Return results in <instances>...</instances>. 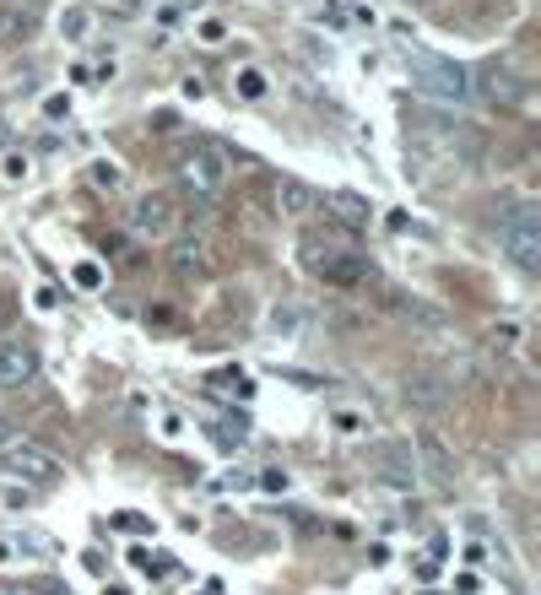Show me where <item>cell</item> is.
<instances>
[{
    "mask_svg": "<svg viewBox=\"0 0 541 595\" xmlns=\"http://www.w3.org/2000/svg\"><path fill=\"white\" fill-rule=\"evenodd\" d=\"M412 82L428 92V98H439V103H466L471 92V71L466 65H455V60H444V55H417L412 60Z\"/></svg>",
    "mask_w": 541,
    "mask_h": 595,
    "instance_id": "obj_4",
    "label": "cell"
},
{
    "mask_svg": "<svg viewBox=\"0 0 541 595\" xmlns=\"http://www.w3.org/2000/svg\"><path fill=\"white\" fill-rule=\"evenodd\" d=\"M38 28V11L33 6H17V0H0V49L22 44V38H33Z\"/></svg>",
    "mask_w": 541,
    "mask_h": 595,
    "instance_id": "obj_11",
    "label": "cell"
},
{
    "mask_svg": "<svg viewBox=\"0 0 541 595\" xmlns=\"http://www.w3.org/2000/svg\"><path fill=\"white\" fill-rule=\"evenodd\" d=\"M174 271H179V276H206V271H211V244H206L201 233L174 238Z\"/></svg>",
    "mask_w": 541,
    "mask_h": 595,
    "instance_id": "obj_12",
    "label": "cell"
},
{
    "mask_svg": "<svg viewBox=\"0 0 541 595\" xmlns=\"http://www.w3.org/2000/svg\"><path fill=\"white\" fill-rule=\"evenodd\" d=\"M406 395H412V401H444V390H439V379H428V374H412L406 379Z\"/></svg>",
    "mask_w": 541,
    "mask_h": 595,
    "instance_id": "obj_20",
    "label": "cell"
},
{
    "mask_svg": "<svg viewBox=\"0 0 541 595\" xmlns=\"http://www.w3.org/2000/svg\"><path fill=\"white\" fill-rule=\"evenodd\" d=\"M428 595H433V590H428Z\"/></svg>",
    "mask_w": 541,
    "mask_h": 595,
    "instance_id": "obj_37",
    "label": "cell"
},
{
    "mask_svg": "<svg viewBox=\"0 0 541 595\" xmlns=\"http://www.w3.org/2000/svg\"><path fill=\"white\" fill-rule=\"evenodd\" d=\"M303 266H309V276H320L325 287H363L368 282V255L347 228H331V233L309 228L303 233Z\"/></svg>",
    "mask_w": 541,
    "mask_h": 595,
    "instance_id": "obj_1",
    "label": "cell"
},
{
    "mask_svg": "<svg viewBox=\"0 0 541 595\" xmlns=\"http://www.w3.org/2000/svg\"><path fill=\"white\" fill-rule=\"evenodd\" d=\"M498 249H504L525 276L541 271V211L531 201H520L504 222H498Z\"/></svg>",
    "mask_w": 541,
    "mask_h": 595,
    "instance_id": "obj_3",
    "label": "cell"
},
{
    "mask_svg": "<svg viewBox=\"0 0 541 595\" xmlns=\"http://www.w3.org/2000/svg\"><path fill=\"white\" fill-rule=\"evenodd\" d=\"M195 0H163V11H157V22H163V28H174V22L184 17V11H190Z\"/></svg>",
    "mask_w": 541,
    "mask_h": 595,
    "instance_id": "obj_25",
    "label": "cell"
},
{
    "mask_svg": "<svg viewBox=\"0 0 541 595\" xmlns=\"http://www.w3.org/2000/svg\"><path fill=\"white\" fill-rule=\"evenodd\" d=\"M87 179L98 184V190H120V184H125V168L114 163V157H92V163H87Z\"/></svg>",
    "mask_w": 541,
    "mask_h": 595,
    "instance_id": "obj_16",
    "label": "cell"
},
{
    "mask_svg": "<svg viewBox=\"0 0 541 595\" xmlns=\"http://www.w3.org/2000/svg\"><path fill=\"white\" fill-rule=\"evenodd\" d=\"M174 179L190 190V201H211V195H222V184H228V152L217 147V141H184L174 152Z\"/></svg>",
    "mask_w": 541,
    "mask_h": 595,
    "instance_id": "obj_2",
    "label": "cell"
},
{
    "mask_svg": "<svg viewBox=\"0 0 541 595\" xmlns=\"http://www.w3.org/2000/svg\"><path fill=\"white\" fill-rule=\"evenodd\" d=\"M336 433H347V439H352V433H363V417L358 412H336Z\"/></svg>",
    "mask_w": 541,
    "mask_h": 595,
    "instance_id": "obj_28",
    "label": "cell"
},
{
    "mask_svg": "<svg viewBox=\"0 0 541 595\" xmlns=\"http://www.w3.org/2000/svg\"><path fill=\"white\" fill-rule=\"evenodd\" d=\"M336 206H347V222H363L368 211H374L368 201H358V195H336Z\"/></svg>",
    "mask_w": 541,
    "mask_h": 595,
    "instance_id": "obj_26",
    "label": "cell"
},
{
    "mask_svg": "<svg viewBox=\"0 0 541 595\" xmlns=\"http://www.w3.org/2000/svg\"><path fill=\"white\" fill-rule=\"evenodd\" d=\"M130 563H136L141 574H152V579H163L168 568H174V558H168V552H141V547L130 552Z\"/></svg>",
    "mask_w": 541,
    "mask_h": 595,
    "instance_id": "obj_19",
    "label": "cell"
},
{
    "mask_svg": "<svg viewBox=\"0 0 541 595\" xmlns=\"http://www.w3.org/2000/svg\"><path fill=\"white\" fill-rule=\"evenodd\" d=\"M33 303H38V309L49 314V309H55V303H60V293H55V287H38V293H33Z\"/></svg>",
    "mask_w": 541,
    "mask_h": 595,
    "instance_id": "obj_30",
    "label": "cell"
},
{
    "mask_svg": "<svg viewBox=\"0 0 541 595\" xmlns=\"http://www.w3.org/2000/svg\"><path fill=\"white\" fill-rule=\"evenodd\" d=\"M482 92H487V103H498V109H514V103L525 98V82H520V71L514 65H487V82H482Z\"/></svg>",
    "mask_w": 541,
    "mask_h": 595,
    "instance_id": "obj_10",
    "label": "cell"
},
{
    "mask_svg": "<svg viewBox=\"0 0 541 595\" xmlns=\"http://www.w3.org/2000/svg\"><path fill=\"white\" fill-rule=\"evenodd\" d=\"M114 531H125V536H147V531H152V520H147V514H136V509H125V514H114Z\"/></svg>",
    "mask_w": 541,
    "mask_h": 595,
    "instance_id": "obj_23",
    "label": "cell"
},
{
    "mask_svg": "<svg viewBox=\"0 0 541 595\" xmlns=\"http://www.w3.org/2000/svg\"><path fill=\"white\" fill-rule=\"evenodd\" d=\"M38 595H71V590H65V585H44V590H38Z\"/></svg>",
    "mask_w": 541,
    "mask_h": 595,
    "instance_id": "obj_34",
    "label": "cell"
},
{
    "mask_svg": "<svg viewBox=\"0 0 541 595\" xmlns=\"http://www.w3.org/2000/svg\"><path fill=\"white\" fill-rule=\"evenodd\" d=\"M314 201H320V195H314V184H303V179H276V211H282V217H309Z\"/></svg>",
    "mask_w": 541,
    "mask_h": 595,
    "instance_id": "obj_13",
    "label": "cell"
},
{
    "mask_svg": "<svg viewBox=\"0 0 541 595\" xmlns=\"http://www.w3.org/2000/svg\"><path fill=\"white\" fill-rule=\"evenodd\" d=\"M38 379V347L28 336H0V390H22Z\"/></svg>",
    "mask_w": 541,
    "mask_h": 595,
    "instance_id": "obj_7",
    "label": "cell"
},
{
    "mask_svg": "<svg viewBox=\"0 0 541 595\" xmlns=\"http://www.w3.org/2000/svg\"><path fill=\"white\" fill-rule=\"evenodd\" d=\"M0 471H6L11 482L49 487L65 466H60V455H55V449H44V444H28V439H22V444H6V449H0Z\"/></svg>",
    "mask_w": 541,
    "mask_h": 595,
    "instance_id": "obj_5",
    "label": "cell"
},
{
    "mask_svg": "<svg viewBox=\"0 0 541 595\" xmlns=\"http://www.w3.org/2000/svg\"><path fill=\"white\" fill-rule=\"evenodd\" d=\"M11 552H38V558H55V541L44 531H17L11 536Z\"/></svg>",
    "mask_w": 541,
    "mask_h": 595,
    "instance_id": "obj_18",
    "label": "cell"
},
{
    "mask_svg": "<svg viewBox=\"0 0 541 595\" xmlns=\"http://www.w3.org/2000/svg\"><path fill=\"white\" fill-rule=\"evenodd\" d=\"M417 455H422V471H428L433 487H455L460 460L450 455V444H444L439 433H417Z\"/></svg>",
    "mask_w": 541,
    "mask_h": 595,
    "instance_id": "obj_8",
    "label": "cell"
},
{
    "mask_svg": "<svg viewBox=\"0 0 541 595\" xmlns=\"http://www.w3.org/2000/svg\"><path fill=\"white\" fill-rule=\"evenodd\" d=\"M260 487H266V493H287V471H266V476H260Z\"/></svg>",
    "mask_w": 541,
    "mask_h": 595,
    "instance_id": "obj_29",
    "label": "cell"
},
{
    "mask_svg": "<svg viewBox=\"0 0 541 595\" xmlns=\"http://www.w3.org/2000/svg\"><path fill=\"white\" fill-rule=\"evenodd\" d=\"M374 460H379V471H385L395 487H412V482H417V449H412V439H385V444H374Z\"/></svg>",
    "mask_w": 541,
    "mask_h": 595,
    "instance_id": "obj_9",
    "label": "cell"
},
{
    "mask_svg": "<svg viewBox=\"0 0 541 595\" xmlns=\"http://www.w3.org/2000/svg\"><path fill=\"white\" fill-rule=\"evenodd\" d=\"M76 287H87V293H98V287H103V271H98V266H76Z\"/></svg>",
    "mask_w": 541,
    "mask_h": 595,
    "instance_id": "obj_27",
    "label": "cell"
},
{
    "mask_svg": "<svg viewBox=\"0 0 541 595\" xmlns=\"http://www.w3.org/2000/svg\"><path fill=\"white\" fill-rule=\"evenodd\" d=\"M11 320H17V303H11V298H0V336L11 330Z\"/></svg>",
    "mask_w": 541,
    "mask_h": 595,
    "instance_id": "obj_31",
    "label": "cell"
},
{
    "mask_svg": "<svg viewBox=\"0 0 541 595\" xmlns=\"http://www.w3.org/2000/svg\"><path fill=\"white\" fill-rule=\"evenodd\" d=\"M0 563H11V541H0Z\"/></svg>",
    "mask_w": 541,
    "mask_h": 595,
    "instance_id": "obj_35",
    "label": "cell"
},
{
    "mask_svg": "<svg viewBox=\"0 0 541 595\" xmlns=\"http://www.w3.org/2000/svg\"><path fill=\"white\" fill-rule=\"evenodd\" d=\"M130 228L141 238H174L179 233V201L174 190H141L130 206Z\"/></svg>",
    "mask_w": 541,
    "mask_h": 595,
    "instance_id": "obj_6",
    "label": "cell"
},
{
    "mask_svg": "<svg viewBox=\"0 0 541 595\" xmlns=\"http://www.w3.org/2000/svg\"><path fill=\"white\" fill-rule=\"evenodd\" d=\"M11 147V125H6V114H0V152Z\"/></svg>",
    "mask_w": 541,
    "mask_h": 595,
    "instance_id": "obj_33",
    "label": "cell"
},
{
    "mask_svg": "<svg viewBox=\"0 0 541 595\" xmlns=\"http://www.w3.org/2000/svg\"><path fill=\"white\" fill-rule=\"evenodd\" d=\"M44 119H71V92H49V98H44Z\"/></svg>",
    "mask_w": 541,
    "mask_h": 595,
    "instance_id": "obj_24",
    "label": "cell"
},
{
    "mask_svg": "<svg viewBox=\"0 0 541 595\" xmlns=\"http://www.w3.org/2000/svg\"><path fill=\"white\" fill-rule=\"evenodd\" d=\"M195 38H201L206 49H217L222 38H228V22H222V17H201V22H195Z\"/></svg>",
    "mask_w": 541,
    "mask_h": 595,
    "instance_id": "obj_21",
    "label": "cell"
},
{
    "mask_svg": "<svg viewBox=\"0 0 541 595\" xmlns=\"http://www.w3.org/2000/svg\"><path fill=\"white\" fill-rule=\"evenodd\" d=\"M233 92H239L244 103H260L271 92V76L260 71V65H244V71H233Z\"/></svg>",
    "mask_w": 541,
    "mask_h": 595,
    "instance_id": "obj_14",
    "label": "cell"
},
{
    "mask_svg": "<svg viewBox=\"0 0 541 595\" xmlns=\"http://www.w3.org/2000/svg\"><path fill=\"white\" fill-rule=\"evenodd\" d=\"M92 22H98V17H92V6H65V11H60V38L82 44V38L92 33Z\"/></svg>",
    "mask_w": 541,
    "mask_h": 595,
    "instance_id": "obj_15",
    "label": "cell"
},
{
    "mask_svg": "<svg viewBox=\"0 0 541 595\" xmlns=\"http://www.w3.org/2000/svg\"><path fill=\"white\" fill-rule=\"evenodd\" d=\"M0 179L22 184V179H28V157H22V152H0Z\"/></svg>",
    "mask_w": 541,
    "mask_h": 595,
    "instance_id": "obj_22",
    "label": "cell"
},
{
    "mask_svg": "<svg viewBox=\"0 0 541 595\" xmlns=\"http://www.w3.org/2000/svg\"><path fill=\"white\" fill-rule=\"evenodd\" d=\"M412 6H428V0H412Z\"/></svg>",
    "mask_w": 541,
    "mask_h": 595,
    "instance_id": "obj_36",
    "label": "cell"
},
{
    "mask_svg": "<svg viewBox=\"0 0 541 595\" xmlns=\"http://www.w3.org/2000/svg\"><path fill=\"white\" fill-rule=\"evenodd\" d=\"M211 390H222V395H255V385H249V374H239V368H222V374H211Z\"/></svg>",
    "mask_w": 541,
    "mask_h": 595,
    "instance_id": "obj_17",
    "label": "cell"
},
{
    "mask_svg": "<svg viewBox=\"0 0 541 595\" xmlns=\"http://www.w3.org/2000/svg\"><path fill=\"white\" fill-rule=\"evenodd\" d=\"M514 336H520L514 325H498V330H493V347H514Z\"/></svg>",
    "mask_w": 541,
    "mask_h": 595,
    "instance_id": "obj_32",
    "label": "cell"
}]
</instances>
